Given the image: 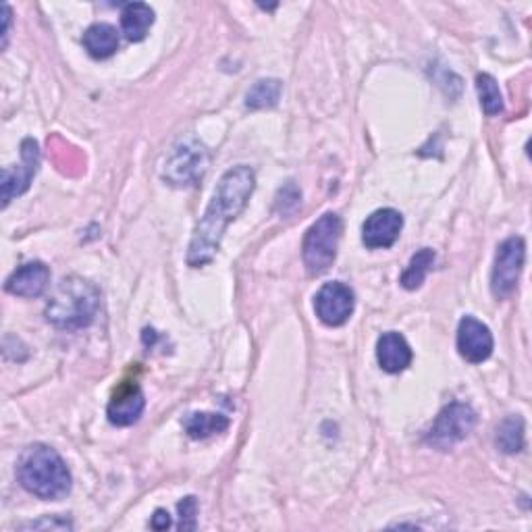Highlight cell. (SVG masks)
<instances>
[{
  "mask_svg": "<svg viewBox=\"0 0 532 532\" xmlns=\"http://www.w3.org/2000/svg\"><path fill=\"white\" fill-rule=\"evenodd\" d=\"M254 188L256 173L248 165H237L221 177L215 196H212L190 242L188 264L192 269H200L217 256L229 223L242 215Z\"/></svg>",
  "mask_w": 532,
  "mask_h": 532,
  "instance_id": "obj_1",
  "label": "cell"
},
{
  "mask_svg": "<svg viewBox=\"0 0 532 532\" xmlns=\"http://www.w3.org/2000/svg\"><path fill=\"white\" fill-rule=\"evenodd\" d=\"M100 310V291L82 277H65L46 304V321L63 331L86 329Z\"/></svg>",
  "mask_w": 532,
  "mask_h": 532,
  "instance_id": "obj_2",
  "label": "cell"
},
{
  "mask_svg": "<svg viewBox=\"0 0 532 532\" xmlns=\"http://www.w3.org/2000/svg\"><path fill=\"white\" fill-rule=\"evenodd\" d=\"M21 487L46 501L65 497L71 491V472L55 449L36 443L23 451L17 466Z\"/></svg>",
  "mask_w": 532,
  "mask_h": 532,
  "instance_id": "obj_3",
  "label": "cell"
},
{
  "mask_svg": "<svg viewBox=\"0 0 532 532\" xmlns=\"http://www.w3.org/2000/svg\"><path fill=\"white\" fill-rule=\"evenodd\" d=\"M341 233H343V221L339 215H335V212H327V215H323L306 231L302 244V258L308 275L318 277L331 269L337 258Z\"/></svg>",
  "mask_w": 532,
  "mask_h": 532,
  "instance_id": "obj_4",
  "label": "cell"
},
{
  "mask_svg": "<svg viewBox=\"0 0 532 532\" xmlns=\"http://www.w3.org/2000/svg\"><path fill=\"white\" fill-rule=\"evenodd\" d=\"M208 165V148L196 138H185L171 150L163 169V179L173 188H192L206 175Z\"/></svg>",
  "mask_w": 532,
  "mask_h": 532,
  "instance_id": "obj_5",
  "label": "cell"
},
{
  "mask_svg": "<svg viewBox=\"0 0 532 532\" xmlns=\"http://www.w3.org/2000/svg\"><path fill=\"white\" fill-rule=\"evenodd\" d=\"M476 412L468 404L454 402L445 406L427 435V443L435 449H451L462 443L476 427Z\"/></svg>",
  "mask_w": 532,
  "mask_h": 532,
  "instance_id": "obj_6",
  "label": "cell"
},
{
  "mask_svg": "<svg viewBox=\"0 0 532 532\" xmlns=\"http://www.w3.org/2000/svg\"><path fill=\"white\" fill-rule=\"evenodd\" d=\"M526 260V244L522 237H508L497 248L493 275H491V291L497 300H505L514 294L520 281Z\"/></svg>",
  "mask_w": 532,
  "mask_h": 532,
  "instance_id": "obj_7",
  "label": "cell"
},
{
  "mask_svg": "<svg viewBox=\"0 0 532 532\" xmlns=\"http://www.w3.org/2000/svg\"><path fill=\"white\" fill-rule=\"evenodd\" d=\"M354 306V291L339 281L323 285L314 298L316 316L321 318V323H325L327 327H341L348 323L350 316L354 314Z\"/></svg>",
  "mask_w": 532,
  "mask_h": 532,
  "instance_id": "obj_8",
  "label": "cell"
},
{
  "mask_svg": "<svg viewBox=\"0 0 532 532\" xmlns=\"http://www.w3.org/2000/svg\"><path fill=\"white\" fill-rule=\"evenodd\" d=\"M40 167V148L38 142L28 138L21 142V165L17 169H3V206L7 208L15 196L28 192L34 175Z\"/></svg>",
  "mask_w": 532,
  "mask_h": 532,
  "instance_id": "obj_9",
  "label": "cell"
},
{
  "mask_svg": "<svg viewBox=\"0 0 532 532\" xmlns=\"http://www.w3.org/2000/svg\"><path fill=\"white\" fill-rule=\"evenodd\" d=\"M404 229V217L395 208H381L364 221L362 242L370 250L391 248Z\"/></svg>",
  "mask_w": 532,
  "mask_h": 532,
  "instance_id": "obj_10",
  "label": "cell"
},
{
  "mask_svg": "<svg viewBox=\"0 0 532 532\" xmlns=\"http://www.w3.org/2000/svg\"><path fill=\"white\" fill-rule=\"evenodd\" d=\"M458 350L460 356L472 364H481L493 354L491 329L474 316H464L458 327Z\"/></svg>",
  "mask_w": 532,
  "mask_h": 532,
  "instance_id": "obj_11",
  "label": "cell"
},
{
  "mask_svg": "<svg viewBox=\"0 0 532 532\" xmlns=\"http://www.w3.org/2000/svg\"><path fill=\"white\" fill-rule=\"evenodd\" d=\"M146 408V397L140 385L127 383L117 389L113 399L106 408V416H109L111 424L115 427H131L136 424Z\"/></svg>",
  "mask_w": 532,
  "mask_h": 532,
  "instance_id": "obj_12",
  "label": "cell"
},
{
  "mask_svg": "<svg viewBox=\"0 0 532 532\" xmlns=\"http://www.w3.org/2000/svg\"><path fill=\"white\" fill-rule=\"evenodd\" d=\"M50 283V271L44 262H28L7 279L5 289L19 298H38Z\"/></svg>",
  "mask_w": 532,
  "mask_h": 532,
  "instance_id": "obj_13",
  "label": "cell"
},
{
  "mask_svg": "<svg viewBox=\"0 0 532 532\" xmlns=\"http://www.w3.org/2000/svg\"><path fill=\"white\" fill-rule=\"evenodd\" d=\"M377 360L389 375L404 372L412 364V350L406 337L395 331L383 333L377 341Z\"/></svg>",
  "mask_w": 532,
  "mask_h": 532,
  "instance_id": "obj_14",
  "label": "cell"
},
{
  "mask_svg": "<svg viewBox=\"0 0 532 532\" xmlns=\"http://www.w3.org/2000/svg\"><path fill=\"white\" fill-rule=\"evenodd\" d=\"M84 48L88 50V55L92 59H109L119 50V34L109 23H94L86 30L84 38Z\"/></svg>",
  "mask_w": 532,
  "mask_h": 532,
  "instance_id": "obj_15",
  "label": "cell"
},
{
  "mask_svg": "<svg viewBox=\"0 0 532 532\" xmlns=\"http://www.w3.org/2000/svg\"><path fill=\"white\" fill-rule=\"evenodd\" d=\"M154 9L146 3H129L121 13V30L129 42H142L154 23Z\"/></svg>",
  "mask_w": 532,
  "mask_h": 532,
  "instance_id": "obj_16",
  "label": "cell"
},
{
  "mask_svg": "<svg viewBox=\"0 0 532 532\" xmlns=\"http://www.w3.org/2000/svg\"><path fill=\"white\" fill-rule=\"evenodd\" d=\"M183 429L192 439H208L229 429V418L212 412H192L183 420Z\"/></svg>",
  "mask_w": 532,
  "mask_h": 532,
  "instance_id": "obj_17",
  "label": "cell"
},
{
  "mask_svg": "<svg viewBox=\"0 0 532 532\" xmlns=\"http://www.w3.org/2000/svg\"><path fill=\"white\" fill-rule=\"evenodd\" d=\"M281 82L279 79H260L256 82L248 96H246V106L252 111H260V109H273V106L279 104L281 98Z\"/></svg>",
  "mask_w": 532,
  "mask_h": 532,
  "instance_id": "obj_18",
  "label": "cell"
},
{
  "mask_svg": "<svg viewBox=\"0 0 532 532\" xmlns=\"http://www.w3.org/2000/svg\"><path fill=\"white\" fill-rule=\"evenodd\" d=\"M433 264H435V252L431 248H422L420 252H416L408 264V269L404 271L402 279H399V283H402L404 289H418L424 279H427L429 271L433 269Z\"/></svg>",
  "mask_w": 532,
  "mask_h": 532,
  "instance_id": "obj_19",
  "label": "cell"
},
{
  "mask_svg": "<svg viewBox=\"0 0 532 532\" xmlns=\"http://www.w3.org/2000/svg\"><path fill=\"white\" fill-rule=\"evenodd\" d=\"M495 441L503 454H518L524 449V420L520 416L505 418L497 427Z\"/></svg>",
  "mask_w": 532,
  "mask_h": 532,
  "instance_id": "obj_20",
  "label": "cell"
},
{
  "mask_svg": "<svg viewBox=\"0 0 532 532\" xmlns=\"http://www.w3.org/2000/svg\"><path fill=\"white\" fill-rule=\"evenodd\" d=\"M476 92H478V98H481L483 111L489 117L503 113V96H501V90H499L493 75L478 73L476 75Z\"/></svg>",
  "mask_w": 532,
  "mask_h": 532,
  "instance_id": "obj_21",
  "label": "cell"
},
{
  "mask_svg": "<svg viewBox=\"0 0 532 532\" xmlns=\"http://www.w3.org/2000/svg\"><path fill=\"white\" fill-rule=\"evenodd\" d=\"M196 514H198V501L196 497H185L179 503V528L181 530H196L198 522H196Z\"/></svg>",
  "mask_w": 532,
  "mask_h": 532,
  "instance_id": "obj_22",
  "label": "cell"
},
{
  "mask_svg": "<svg viewBox=\"0 0 532 532\" xmlns=\"http://www.w3.org/2000/svg\"><path fill=\"white\" fill-rule=\"evenodd\" d=\"M150 526H152L154 530H167V528L171 526V516H169V512H167V510H156L154 516H152V520H150Z\"/></svg>",
  "mask_w": 532,
  "mask_h": 532,
  "instance_id": "obj_23",
  "label": "cell"
},
{
  "mask_svg": "<svg viewBox=\"0 0 532 532\" xmlns=\"http://www.w3.org/2000/svg\"><path fill=\"white\" fill-rule=\"evenodd\" d=\"M3 21H5V28H3V46H7L9 28H11V9H9V5L3 7Z\"/></svg>",
  "mask_w": 532,
  "mask_h": 532,
  "instance_id": "obj_24",
  "label": "cell"
}]
</instances>
